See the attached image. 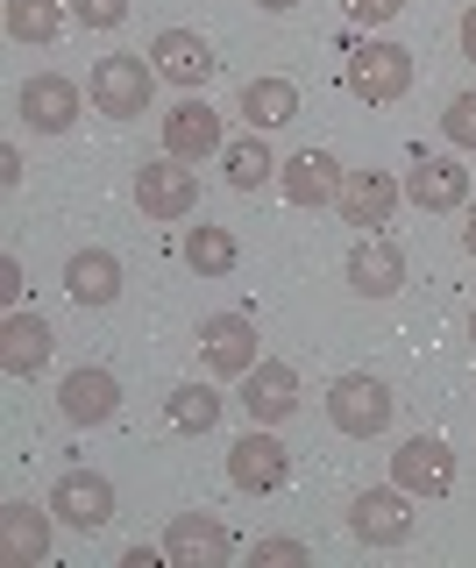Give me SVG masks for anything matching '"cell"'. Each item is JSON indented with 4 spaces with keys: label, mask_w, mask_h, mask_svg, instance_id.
<instances>
[{
    "label": "cell",
    "mask_w": 476,
    "mask_h": 568,
    "mask_svg": "<svg viewBox=\"0 0 476 568\" xmlns=\"http://www.w3.org/2000/svg\"><path fill=\"white\" fill-rule=\"evenodd\" d=\"M0 298L22 306V263H14V256H0Z\"/></svg>",
    "instance_id": "obj_32"
},
{
    "label": "cell",
    "mask_w": 476,
    "mask_h": 568,
    "mask_svg": "<svg viewBox=\"0 0 476 568\" xmlns=\"http://www.w3.org/2000/svg\"><path fill=\"white\" fill-rule=\"evenodd\" d=\"M14 106H22V121L37 135H64L79 121V79H64V71H37V79H22Z\"/></svg>",
    "instance_id": "obj_14"
},
{
    "label": "cell",
    "mask_w": 476,
    "mask_h": 568,
    "mask_svg": "<svg viewBox=\"0 0 476 568\" xmlns=\"http://www.w3.org/2000/svg\"><path fill=\"white\" fill-rule=\"evenodd\" d=\"M50 511H58L72 532H100L114 519V484L100 469H64L58 484H50Z\"/></svg>",
    "instance_id": "obj_10"
},
{
    "label": "cell",
    "mask_w": 476,
    "mask_h": 568,
    "mask_svg": "<svg viewBox=\"0 0 476 568\" xmlns=\"http://www.w3.org/2000/svg\"><path fill=\"white\" fill-rule=\"evenodd\" d=\"M58 413L72 426H108L121 413V377L114 369H72V377L58 384Z\"/></svg>",
    "instance_id": "obj_19"
},
{
    "label": "cell",
    "mask_w": 476,
    "mask_h": 568,
    "mask_svg": "<svg viewBox=\"0 0 476 568\" xmlns=\"http://www.w3.org/2000/svg\"><path fill=\"white\" fill-rule=\"evenodd\" d=\"M135 206H143L150 221H185V213L200 206V171H192L185 156H156V164L135 171Z\"/></svg>",
    "instance_id": "obj_6"
},
{
    "label": "cell",
    "mask_w": 476,
    "mask_h": 568,
    "mask_svg": "<svg viewBox=\"0 0 476 568\" xmlns=\"http://www.w3.org/2000/svg\"><path fill=\"white\" fill-rule=\"evenodd\" d=\"M242 114H250V129H285L298 114V85L277 79V71H263V79L242 85Z\"/></svg>",
    "instance_id": "obj_24"
},
{
    "label": "cell",
    "mask_w": 476,
    "mask_h": 568,
    "mask_svg": "<svg viewBox=\"0 0 476 568\" xmlns=\"http://www.w3.org/2000/svg\"><path fill=\"white\" fill-rule=\"evenodd\" d=\"M221 171H227V185H235V192L277 185V156H271V142H263V129H250L242 142H227V150H221Z\"/></svg>",
    "instance_id": "obj_23"
},
{
    "label": "cell",
    "mask_w": 476,
    "mask_h": 568,
    "mask_svg": "<svg viewBox=\"0 0 476 568\" xmlns=\"http://www.w3.org/2000/svg\"><path fill=\"white\" fill-rule=\"evenodd\" d=\"M463 58L476 64V0H469V8H463Z\"/></svg>",
    "instance_id": "obj_34"
},
{
    "label": "cell",
    "mask_w": 476,
    "mask_h": 568,
    "mask_svg": "<svg viewBox=\"0 0 476 568\" xmlns=\"http://www.w3.org/2000/svg\"><path fill=\"white\" fill-rule=\"evenodd\" d=\"M164 561L171 568H227V561H235V532H227L214 511H171Z\"/></svg>",
    "instance_id": "obj_5"
},
{
    "label": "cell",
    "mask_w": 476,
    "mask_h": 568,
    "mask_svg": "<svg viewBox=\"0 0 476 568\" xmlns=\"http://www.w3.org/2000/svg\"><path fill=\"white\" fill-rule=\"evenodd\" d=\"M413 490H363L356 505H348V532H356L363 547H405L413 540Z\"/></svg>",
    "instance_id": "obj_9"
},
{
    "label": "cell",
    "mask_w": 476,
    "mask_h": 568,
    "mask_svg": "<svg viewBox=\"0 0 476 568\" xmlns=\"http://www.w3.org/2000/svg\"><path fill=\"white\" fill-rule=\"evenodd\" d=\"M469 342H476V313H469Z\"/></svg>",
    "instance_id": "obj_37"
},
{
    "label": "cell",
    "mask_w": 476,
    "mask_h": 568,
    "mask_svg": "<svg viewBox=\"0 0 476 568\" xmlns=\"http://www.w3.org/2000/svg\"><path fill=\"white\" fill-rule=\"evenodd\" d=\"M242 413H250V426H285L298 413V369L263 355L250 377H242Z\"/></svg>",
    "instance_id": "obj_12"
},
{
    "label": "cell",
    "mask_w": 476,
    "mask_h": 568,
    "mask_svg": "<svg viewBox=\"0 0 476 568\" xmlns=\"http://www.w3.org/2000/svg\"><path fill=\"white\" fill-rule=\"evenodd\" d=\"M398 200H405V185L392 171H348L342 178V200H334V213H342L348 227H384L398 213Z\"/></svg>",
    "instance_id": "obj_17"
},
{
    "label": "cell",
    "mask_w": 476,
    "mask_h": 568,
    "mask_svg": "<svg viewBox=\"0 0 476 568\" xmlns=\"http://www.w3.org/2000/svg\"><path fill=\"white\" fill-rule=\"evenodd\" d=\"M221 150H227L221 114H214L200 93H185V100L164 114V156H185V164H200V156H221Z\"/></svg>",
    "instance_id": "obj_15"
},
{
    "label": "cell",
    "mask_w": 476,
    "mask_h": 568,
    "mask_svg": "<svg viewBox=\"0 0 476 568\" xmlns=\"http://www.w3.org/2000/svg\"><path fill=\"white\" fill-rule=\"evenodd\" d=\"M185 263H192V271H200V277H227V271H235V263H242V242L235 235H227V227H185Z\"/></svg>",
    "instance_id": "obj_26"
},
{
    "label": "cell",
    "mask_w": 476,
    "mask_h": 568,
    "mask_svg": "<svg viewBox=\"0 0 476 568\" xmlns=\"http://www.w3.org/2000/svg\"><path fill=\"white\" fill-rule=\"evenodd\" d=\"M463 248H469V263H476V213L463 221Z\"/></svg>",
    "instance_id": "obj_35"
},
{
    "label": "cell",
    "mask_w": 476,
    "mask_h": 568,
    "mask_svg": "<svg viewBox=\"0 0 476 568\" xmlns=\"http://www.w3.org/2000/svg\"><path fill=\"white\" fill-rule=\"evenodd\" d=\"M72 14L85 29H121L129 22V0H72Z\"/></svg>",
    "instance_id": "obj_29"
},
{
    "label": "cell",
    "mask_w": 476,
    "mask_h": 568,
    "mask_svg": "<svg viewBox=\"0 0 476 568\" xmlns=\"http://www.w3.org/2000/svg\"><path fill=\"white\" fill-rule=\"evenodd\" d=\"M64 14H72V0H8V36L14 43H58Z\"/></svg>",
    "instance_id": "obj_25"
},
{
    "label": "cell",
    "mask_w": 476,
    "mask_h": 568,
    "mask_svg": "<svg viewBox=\"0 0 476 568\" xmlns=\"http://www.w3.org/2000/svg\"><path fill=\"white\" fill-rule=\"evenodd\" d=\"M0 185H8V192L22 185V150H14V142H8V150H0Z\"/></svg>",
    "instance_id": "obj_33"
},
{
    "label": "cell",
    "mask_w": 476,
    "mask_h": 568,
    "mask_svg": "<svg viewBox=\"0 0 476 568\" xmlns=\"http://www.w3.org/2000/svg\"><path fill=\"white\" fill-rule=\"evenodd\" d=\"M348 292L356 298H392L405 292V256H398V242H384V235H363L356 248H348Z\"/></svg>",
    "instance_id": "obj_18"
},
{
    "label": "cell",
    "mask_w": 476,
    "mask_h": 568,
    "mask_svg": "<svg viewBox=\"0 0 476 568\" xmlns=\"http://www.w3.org/2000/svg\"><path fill=\"white\" fill-rule=\"evenodd\" d=\"M227 484H235L242 497H271L292 484V448L271 434V426H250V434L227 448Z\"/></svg>",
    "instance_id": "obj_4"
},
{
    "label": "cell",
    "mask_w": 476,
    "mask_h": 568,
    "mask_svg": "<svg viewBox=\"0 0 476 568\" xmlns=\"http://www.w3.org/2000/svg\"><path fill=\"white\" fill-rule=\"evenodd\" d=\"M0 369L8 377H43L50 369V327L37 313L8 306V320H0Z\"/></svg>",
    "instance_id": "obj_21"
},
{
    "label": "cell",
    "mask_w": 476,
    "mask_h": 568,
    "mask_svg": "<svg viewBox=\"0 0 476 568\" xmlns=\"http://www.w3.org/2000/svg\"><path fill=\"white\" fill-rule=\"evenodd\" d=\"M85 93H93V106H100V114H114V121H135V114H150L156 64H143L135 50H114V58H100V64H93Z\"/></svg>",
    "instance_id": "obj_3"
},
{
    "label": "cell",
    "mask_w": 476,
    "mask_h": 568,
    "mask_svg": "<svg viewBox=\"0 0 476 568\" xmlns=\"http://www.w3.org/2000/svg\"><path fill=\"white\" fill-rule=\"evenodd\" d=\"M200 363L214 369V377H250L263 363L256 355V320L250 313H206L200 320Z\"/></svg>",
    "instance_id": "obj_7"
},
{
    "label": "cell",
    "mask_w": 476,
    "mask_h": 568,
    "mask_svg": "<svg viewBox=\"0 0 476 568\" xmlns=\"http://www.w3.org/2000/svg\"><path fill=\"white\" fill-rule=\"evenodd\" d=\"M392 484L398 490H413V497H448L455 490V448L440 434H413V440H398V455H392Z\"/></svg>",
    "instance_id": "obj_8"
},
{
    "label": "cell",
    "mask_w": 476,
    "mask_h": 568,
    "mask_svg": "<svg viewBox=\"0 0 476 568\" xmlns=\"http://www.w3.org/2000/svg\"><path fill=\"white\" fill-rule=\"evenodd\" d=\"M256 8H263V14H285V8H298V0H256Z\"/></svg>",
    "instance_id": "obj_36"
},
{
    "label": "cell",
    "mask_w": 476,
    "mask_h": 568,
    "mask_svg": "<svg viewBox=\"0 0 476 568\" xmlns=\"http://www.w3.org/2000/svg\"><path fill=\"white\" fill-rule=\"evenodd\" d=\"M256 561H263V568H306L313 547H306V540H256Z\"/></svg>",
    "instance_id": "obj_30"
},
{
    "label": "cell",
    "mask_w": 476,
    "mask_h": 568,
    "mask_svg": "<svg viewBox=\"0 0 476 568\" xmlns=\"http://www.w3.org/2000/svg\"><path fill=\"white\" fill-rule=\"evenodd\" d=\"M342 164H334L327 150H298V156H285L277 164V192H285L292 206H334L342 200Z\"/></svg>",
    "instance_id": "obj_16"
},
{
    "label": "cell",
    "mask_w": 476,
    "mask_h": 568,
    "mask_svg": "<svg viewBox=\"0 0 476 568\" xmlns=\"http://www.w3.org/2000/svg\"><path fill=\"white\" fill-rule=\"evenodd\" d=\"M342 85H348L356 100H369V106H392V100L413 93V50H405V43H384V36H369V43L348 50Z\"/></svg>",
    "instance_id": "obj_1"
},
{
    "label": "cell",
    "mask_w": 476,
    "mask_h": 568,
    "mask_svg": "<svg viewBox=\"0 0 476 568\" xmlns=\"http://www.w3.org/2000/svg\"><path fill=\"white\" fill-rule=\"evenodd\" d=\"M64 292L79 298V306H114L121 298V256L114 248H79L72 263H64Z\"/></svg>",
    "instance_id": "obj_22"
},
{
    "label": "cell",
    "mask_w": 476,
    "mask_h": 568,
    "mask_svg": "<svg viewBox=\"0 0 476 568\" xmlns=\"http://www.w3.org/2000/svg\"><path fill=\"white\" fill-rule=\"evenodd\" d=\"M327 419H334V434H348V440H377L384 426H392V384L369 377V369L334 377L327 384Z\"/></svg>",
    "instance_id": "obj_2"
},
{
    "label": "cell",
    "mask_w": 476,
    "mask_h": 568,
    "mask_svg": "<svg viewBox=\"0 0 476 568\" xmlns=\"http://www.w3.org/2000/svg\"><path fill=\"white\" fill-rule=\"evenodd\" d=\"M440 135L455 142V150H476V93H455L448 114H440Z\"/></svg>",
    "instance_id": "obj_28"
},
{
    "label": "cell",
    "mask_w": 476,
    "mask_h": 568,
    "mask_svg": "<svg viewBox=\"0 0 476 568\" xmlns=\"http://www.w3.org/2000/svg\"><path fill=\"white\" fill-rule=\"evenodd\" d=\"M164 413H171L179 434H214V426H221V390L214 384H179Z\"/></svg>",
    "instance_id": "obj_27"
},
{
    "label": "cell",
    "mask_w": 476,
    "mask_h": 568,
    "mask_svg": "<svg viewBox=\"0 0 476 568\" xmlns=\"http://www.w3.org/2000/svg\"><path fill=\"white\" fill-rule=\"evenodd\" d=\"M150 64H156V79L164 85H179V93H200L206 79H214V43H206V36H192V29H164L150 43Z\"/></svg>",
    "instance_id": "obj_13"
},
{
    "label": "cell",
    "mask_w": 476,
    "mask_h": 568,
    "mask_svg": "<svg viewBox=\"0 0 476 568\" xmlns=\"http://www.w3.org/2000/svg\"><path fill=\"white\" fill-rule=\"evenodd\" d=\"M50 505H29V497H8L0 505V561L8 568H43L50 561Z\"/></svg>",
    "instance_id": "obj_11"
},
{
    "label": "cell",
    "mask_w": 476,
    "mask_h": 568,
    "mask_svg": "<svg viewBox=\"0 0 476 568\" xmlns=\"http://www.w3.org/2000/svg\"><path fill=\"white\" fill-rule=\"evenodd\" d=\"M342 8H348V22H363V29H384V22H392V14L405 8V0H342Z\"/></svg>",
    "instance_id": "obj_31"
},
{
    "label": "cell",
    "mask_w": 476,
    "mask_h": 568,
    "mask_svg": "<svg viewBox=\"0 0 476 568\" xmlns=\"http://www.w3.org/2000/svg\"><path fill=\"white\" fill-rule=\"evenodd\" d=\"M405 200L419 213H455V206H469V171L455 156H419L413 178H405Z\"/></svg>",
    "instance_id": "obj_20"
}]
</instances>
